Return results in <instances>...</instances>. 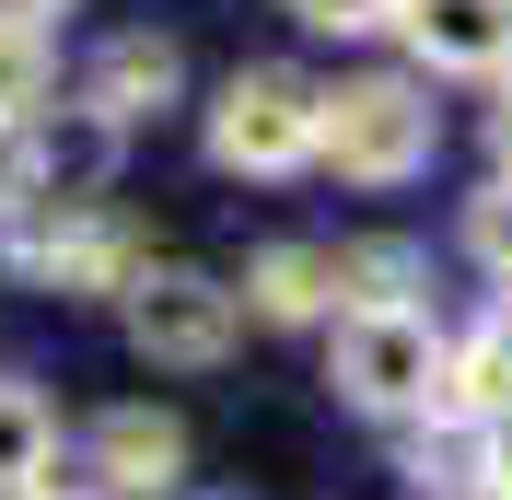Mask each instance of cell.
I'll list each match as a JSON object with an SVG mask.
<instances>
[{
	"mask_svg": "<svg viewBox=\"0 0 512 500\" xmlns=\"http://www.w3.org/2000/svg\"><path fill=\"white\" fill-rule=\"evenodd\" d=\"M443 117L408 70H361V82H315V163H338L350 187H408L431 163Z\"/></svg>",
	"mask_w": 512,
	"mask_h": 500,
	"instance_id": "6da1fadb",
	"label": "cell"
},
{
	"mask_svg": "<svg viewBox=\"0 0 512 500\" xmlns=\"http://www.w3.org/2000/svg\"><path fill=\"white\" fill-rule=\"evenodd\" d=\"M443 326L431 314H338V396L373 419H443Z\"/></svg>",
	"mask_w": 512,
	"mask_h": 500,
	"instance_id": "7a4b0ae2",
	"label": "cell"
},
{
	"mask_svg": "<svg viewBox=\"0 0 512 500\" xmlns=\"http://www.w3.org/2000/svg\"><path fill=\"white\" fill-rule=\"evenodd\" d=\"M210 163L222 175H303L315 163V82L303 70H233L210 94Z\"/></svg>",
	"mask_w": 512,
	"mask_h": 500,
	"instance_id": "3957f363",
	"label": "cell"
},
{
	"mask_svg": "<svg viewBox=\"0 0 512 500\" xmlns=\"http://www.w3.org/2000/svg\"><path fill=\"white\" fill-rule=\"evenodd\" d=\"M117 303H128V349L163 361V373H210L233 349V326H245V303H233L210 268H140Z\"/></svg>",
	"mask_w": 512,
	"mask_h": 500,
	"instance_id": "277c9868",
	"label": "cell"
},
{
	"mask_svg": "<svg viewBox=\"0 0 512 500\" xmlns=\"http://www.w3.org/2000/svg\"><path fill=\"white\" fill-rule=\"evenodd\" d=\"M12 268L47 291H128L152 256L128 245L117 210H35V221H12Z\"/></svg>",
	"mask_w": 512,
	"mask_h": 500,
	"instance_id": "5b68a950",
	"label": "cell"
},
{
	"mask_svg": "<svg viewBox=\"0 0 512 500\" xmlns=\"http://www.w3.org/2000/svg\"><path fill=\"white\" fill-rule=\"evenodd\" d=\"M175 82H187V59H175V35L128 24V35H105V47H94V70H82V117L128 140L140 117H163V105H175Z\"/></svg>",
	"mask_w": 512,
	"mask_h": 500,
	"instance_id": "8992f818",
	"label": "cell"
},
{
	"mask_svg": "<svg viewBox=\"0 0 512 500\" xmlns=\"http://www.w3.org/2000/svg\"><path fill=\"white\" fill-rule=\"evenodd\" d=\"M419 70H512V0H396Z\"/></svg>",
	"mask_w": 512,
	"mask_h": 500,
	"instance_id": "52a82bcc",
	"label": "cell"
},
{
	"mask_svg": "<svg viewBox=\"0 0 512 500\" xmlns=\"http://www.w3.org/2000/svg\"><path fill=\"white\" fill-rule=\"evenodd\" d=\"M94 477L117 500H163L175 477H187V431H175L163 407H105L94 419Z\"/></svg>",
	"mask_w": 512,
	"mask_h": 500,
	"instance_id": "ba28073f",
	"label": "cell"
},
{
	"mask_svg": "<svg viewBox=\"0 0 512 500\" xmlns=\"http://www.w3.org/2000/svg\"><path fill=\"white\" fill-rule=\"evenodd\" d=\"M443 419H454V431H501V419H512V303L489 314L478 338L443 349Z\"/></svg>",
	"mask_w": 512,
	"mask_h": 500,
	"instance_id": "9c48e42d",
	"label": "cell"
},
{
	"mask_svg": "<svg viewBox=\"0 0 512 500\" xmlns=\"http://www.w3.org/2000/svg\"><path fill=\"white\" fill-rule=\"evenodd\" d=\"M233 303H256L268 326H315V314L338 303V280H326V245H268V256L245 268V291H233Z\"/></svg>",
	"mask_w": 512,
	"mask_h": 500,
	"instance_id": "30bf717a",
	"label": "cell"
},
{
	"mask_svg": "<svg viewBox=\"0 0 512 500\" xmlns=\"http://www.w3.org/2000/svg\"><path fill=\"white\" fill-rule=\"evenodd\" d=\"M326 280H338V314H408L419 245H396V233H373V245H326Z\"/></svg>",
	"mask_w": 512,
	"mask_h": 500,
	"instance_id": "8fae6325",
	"label": "cell"
},
{
	"mask_svg": "<svg viewBox=\"0 0 512 500\" xmlns=\"http://www.w3.org/2000/svg\"><path fill=\"white\" fill-rule=\"evenodd\" d=\"M47 466H59V419H47V396H35V384H0V500H35Z\"/></svg>",
	"mask_w": 512,
	"mask_h": 500,
	"instance_id": "7c38bea8",
	"label": "cell"
},
{
	"mask_svg": "<svg viewBox=\"0 0 512 500\" xmlns=\"http://www.w3.org/2000/svg\"><path fill=\"white\" fill-rule=\"evenodd\" d=\"M47 105H59V35L0 24V128H35Z\"/></svg>",
	"mask_w": 512,
	"mask_h": 500,
	"instance_id": "4fadbf2b",
	"label": "cell"
},
{
	"mask_svg": "<svg viewBox=\"0 0 512 500\" xmlns=\"http://www.w3.org/2000/svg\"><path fill=\"white\" fill-rule=\"evenodd\" d=\"M466 256L512 291V175H489V187H478V210H466Z\"/></svg>",
	"mask_w": 512,
	"mask_h": 500,
	"instance_id": "5bb4252c",
	"label": "cell"
},
{
	"mask_svg": "<svg viewBox=\"0 0 512 500\" xmlns=\"http://www.w3.org/2000/svg\"><path fill=\"white\" fill-rule=\"evenodd\" d=\"M291 12H303L315 35H384L396 24V0H291Z\"/></svg>",
	"mask_w": 512,
	"mask_h": 500,
	"instance_id": "9a60e30c",
	"label": "cell"
},
{
	"mask_svg": "<svg viewBox=\"0 0 512 500\" xmlns=\"http://www.w3.org/2000/svg\"><path fill=\"white\" fill-rule=\"evenodd\" d=\"M35 198V128H0V221Z\"/></svg>",
	"mask_w": 512,
	"mask_h": 500,
	"instance_id": "2e32d148",
	"label": "cell"
},
{
	"mask_svg": "<svg viewBox=\"0 0 512 500\" xmlns=\"http://www.w3.org/2000/svg\"><path fill=\"white\" fill-rule=\"evenodd\" d=\"M489 442V500H512V419H501V431H478Z\"/></svg>",
	"mask_w": 512,
	"mask_h": 500,
	"instance_id": "e0dca14e",
	"label": "cell"
},
{
	"mask_svg": "<svg viewBox=\"0 0 512 500\" xmlns=\"http://www.w3.org/2000/svg\"><path fill=\"white\" fill-rule=\"evenodd\" d=\"M489 152H501V175H512V82H501V105H489Z\"/></svg>",
	"mask_w": 512,
	"mask_h": 500,
	"instance_id": "ac0fdd59",
	"label": "cell"
},
{
	"mask_svg": "<svg viewBox=\"0 0 512 500\" xmlns=\"http://www.w3.org/2000/svg\"><path fill=\"white\" fill-rule=\"evenodd\" d=\"M47 12H70V0H0V24H35V35H47Z\"/></svg>",
	"mask_w": 512,
	"mask_h": 500,
	"instance_id": "d6986e66",
	"label": "cell"
},
{
	"mask_svg": "<svg viewBox=\"0 0 512 500\" xmlns=\"http://www.w3.org/2000/svg\"><path fill=\"white\" fill-rule=\"evenodd\" d=\"M35 500H59V489H35Z\"/></svg>",
	"mask_w": 512,
	"mask_h": 500,
	"instance_id": "ffe728a7",
	"label": "cell"
}]
</instances>
